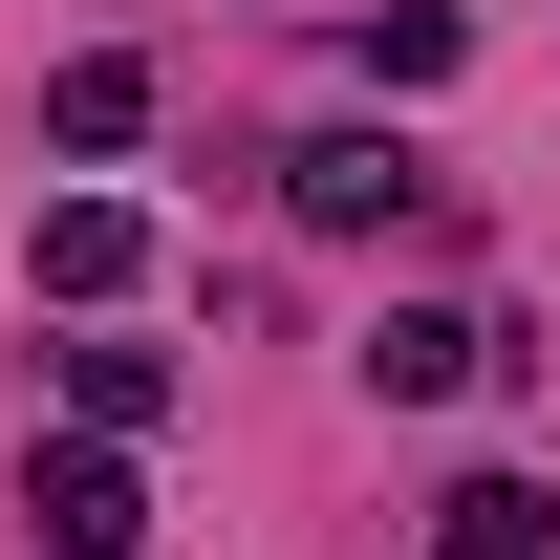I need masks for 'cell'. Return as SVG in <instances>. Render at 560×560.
I'll return each mask as SVG.
<instances>
[{
	"label": "cell",
	"mask_w": 560,
	"mask_h": 560,
	"mask_svg": "<svg viewBox=\"0 0 560 560\" xmlns=\"http://www.w3.org/2000/svg\"><path fill=\"white\" fill-rule=\"evenodd\" d=\"M22 280L108 324V302H130V280H151V215H130V195H44V215H22Z\"/></svg>",
	"instance_id": "cell-3"
},
{
	"label": "cell",
	"mask_w": 560,
	"mask_h": 560,
	"mask_svg": "<svg viewBox=\"0 0 560 560\" xmlns=\"http://www.w3.org/2000/svg\"><path fill=\"white\" fill-rule=\"evenodd\" d=\"M66 431H130V453H151V431H173V346L86 324V346H66Z\"/></svg>",
	"instance_id": "cell-5"
},
{
	"label": "cell",
	"mask_w": 560,
	"mask_h": 560,
	"mask_svg": "<svg viewBox=\"0 0 560 560\" xmlns=\"http://www.w3.org/2000/svg\"><path fill=\"white\" fill-rule=\"evenodd\" d=\"M346 366H366V410H453V388H475V324H453V302H388Z\"/></svg>",
	"instance_id": "cell-4"
},
{
	"label": "cell",
	"mask_w": 560,
	"mask_h": 560,
	"mask_svg": "<svg viewBox=\"0 0 560 560\" xmlns=\"http://www.w3.org/2000/svg\"><path fill=\"white\" fill-rule=\"evenodd\" d=\"M453 66H475V22H453V0H366V86H388V108L453 86Z\"/></svg>",
	"instance_id": "cell-8"
},
{
	"label": "cell",
	"mask_w": 560,
	"mask_h": 560,
	"mask_svg": "<svg viewBox=\"0 0 560 560\" xmlns=\"http://www.w3.org/2000/svg\"><path fill=\"white\" fill-rule=\"evenodd\" d=\"M431 560H560V495L539 475H453L431 495Z\"/></svg>",
	"instance_id": "cell-7"
},
{
	"label": "cell",
	"mask_w": 560,
	"mask_h": 560,
	"mask_svg": "<svg viewBox=\"0 0 560 560\" xmlns=\"http://www.w3.org/2000/svg\"><path fill=\"white\" fill-rule=\"evenodd\" d=\"M130 130H151V66H130V44H86V66H44V151H86V173H108Z\"/></svg>",
	"instance_id": "cell-6"
},
{
	"label": "cell",
	"mask_w": 560,
	"mask_h": 560,
	"mask_svg": "<svg viewBox=\"0 0 560 560\" xmlns=\"http://www.w3.org/2000/svg\"><path fill=\"white\" fill-rule=\"evenodd\" d=\"M280 195H302V237H388V215H431V151L410 130H302Z\"/></svg>",
	"instance_id": "cell-2"
},
{
	"label": "cell",
	"mask_w": 560,
	"mask_h": 560,
	"mask_svg": "<svg viewBox=\"0 0 560 560\" xmlns=\"http://www.w3.org/2000/svg\"><path fill=\"white\" fill-rule=\"evenodd\" d=\"M22 517H44V560H130V539H151L130 431H44V453H22Z\"/></svg>",
	"instance_id": "cell-1"
}]
</instances>
